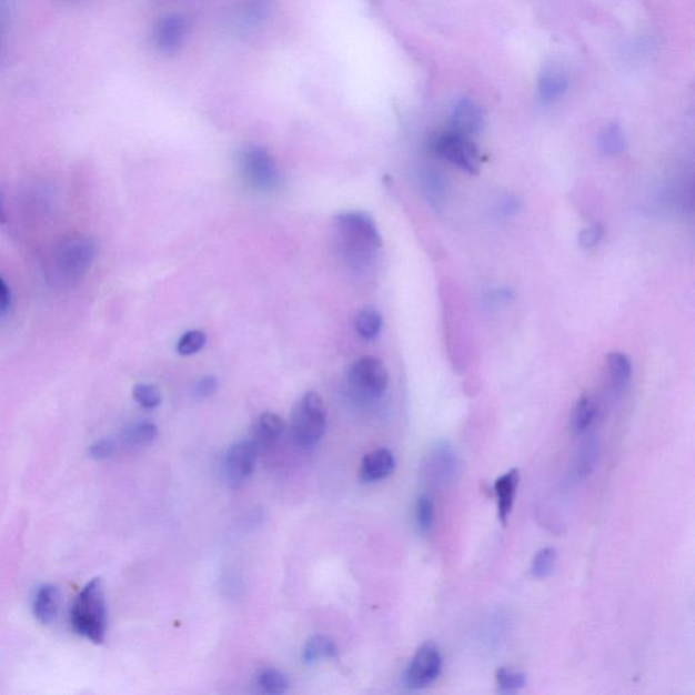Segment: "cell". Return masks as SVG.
<instances>
[{
	"label": "cell",
	"mask_w": 695,
	"mask_h": 695,
	"mask_svg": "<svg viewBox=\"0 0 695 695\" xmlns=\"http://www.w3.org/2000/svg\"><path fill=\"white\" fill-rule=\"evenodd\" d=\"M335 238L344 260L352 266H364L382 246L374 219L365 212H343L334 219Z\"/></svg>",
	"instance_id": "obj_1"
},
{
	"label": "cell",
	"mask_w": 695,
	"mask_h": 695,
	"mask_svg": "<svg viewBox=\"0 0 695 695\" xmlns=\"http://www.w3.org/2000/svg\"><path fill=\"white\" fill-rule=\"evenodd\" d=\"M71 626L72 631L91 643L105 642L108 608L101 578H93L75 597L71 608Z\"/></svg>",
	"instance_id": "obj_2"
},
{
	"label": "cell",
	"mask_w": 695,
	"mask_h": 695,
	"mask_svg": "<svg viewBox=\"0 0 695 695\" xmlns=\"http://www.w3.org/2000/svg\"><path fill=\"white\" fill-rule=\"evenodd\" d=\"M326 406L321 395L309 392L298 400L292 411L291 430L295 442L302 447H313L325 435Z\"/></svg>",
	"instance_id": "obj_3"
},
{
	"label": "cell",
	"mask_w": 695,
	"mask_h": 695,
	"mask_svg": "<svg viewBox=\"0 0 695 695\" xmlns=\"http://www.w3.org/2000/svg\"><path fill=\"white\" fill-rule=\"evenodd\" d=\"M95 259V245L89 238L66 242L54 255V268L66 283L74 284L84 276Z\"/></svg>",
	"instance_id": "obj_4"
},
{
	"label": "cell",
	"mask_w": 695,
	"mask_h": 695,
	"mask_svg": "<svg viewBox=\"0 0 695 695\" xmlns=\"http://www.w3.org/2000/svg\"><path fill=\"white\" fill-rule=\"evenodd\" d=\"M353 392L365 399H377L386 392L389 373L386 365L374 356H364L353 363L348 373Z\"/></svg>",
	"instance_id": "obj_5"
},
{
	"label": "cell",
	"mask_w": 695,
	"mask_h": 695,
	"mask_svg": "<svg viewBox=\"0 0 695 695\" xmlns=\"http://www.w3.org/2000/svg\"><path fill=\"white\" fill-rule=\"evenodd\" d=\"M260 451L253 439L233 444L223 456L222 477L224 483L230 487H238L252 477Z\"/></svg>",
	"instance_id": "obj_6"
},
{
	"label": "cell",
	"mask_w": 695,
	"mask_h": 695,
	"mask_svg": "<svg viewBox=\"0 0 695 695\" xmlns=\"http://www.w3.org/2000/svg\"><path fill=\"white\" fill-rule=\"evenodd\" d=\"M434 149L437 155L465 170V172L471 174L480 172V151L472 138L454 131L444 133L435 140Z\"/></svg>",
	"instance_id": "obj_7"
},
{
	"label": "cell",
	"mask_w": 695,
	"mask_h": 695,
	"mask_svg": "<svg viewBox=\"0 0 695 695\" xmlns=\"http://www.w3.org/2000/svg\"><path fill=\"white\" fill-rule=\"evenodd\" d=\"M443 661L437 645L426 642L416 651L405 673V685L411 691H422L434 683L442 673Z\"/></svg>",
	"instance_id": "obj_8"
},
{
	"label": "cell",
	"mask_w": 695,
	"mask_h": 695,
	"mask_svg": "<svg viewBox=\"0 0 695 695\" xmlns=\"http://www.w3.org/2000/svg\"><path fill=\"white\" fill-rule=\"evenodd\" d=\"M240 168L250 185L259 189H271L278 184L279 168L270 151L265 149L248 148L240 158Z\"/></svg>",
	"instance_id": "obj_9"
},
{
	"label": "cell",
	"mask_w": 695,
	"mask_h": 695,
	"mask_svg": "<svg viewBox=\"0 0 695 695\" xmlns=\"http://www.w3.org/2000/svg\"><path fill=\"white\" fill-rule=\"evenodd\" d=\"M187 22L181 16L164 17L157 23L154 44L163 53H174L184 42Z\"/></svg>",
	"instance_id": "obj_10"
},
{
	"label": "cell",
	"mask_w": 695,
	"mask_h": 695,
	"mask_svg": "<svg viewBox=\"0 0 695 695\" xmlns=\"http://www.w3.org/2000/svg\"><path fill=\"white\" fill-rule=\"evenodd\" d=\"M454 132L472 138L484 128V112L471 99H461L453 109Z\"/></svg>",
	"instance_id": "obj_11"
},
{
	"label": "cell",
	"mask_w": 695,
	"mask_h": 695,
	"mask_svg": "<svg viewBox=\"0 0 695 695\" xmlns=\"http://www.w3.org/2000/svg\"><path fill=\"white\" fill-rule=\"evenodd\" d=\"M395 471V459L392 451L380 449L364 456L361 477L364 483H377L392 475Z\"/></svg>",
	"instance_id": "obj_12"
},
{
	"label": "cell",
	"mask_w": 695,
	"mask_h": 695,
	"mask_svg": "<svg viewBox=\"0 0 695 695\" xmlns=\"http://www.w3.org/2000/svg\"><path fill=\"white\" fill-rule=\"evenodd\" d=\"M520 481V472L514 469V471H510L503 474L502 477H498L495 486H493L497 500L498 520L503 524L508 522L512 508H514Z\"/></svg>",
	"instance_id": "obj_13"
},
{
	"label": "cell",
	"mask_w": 695,
	"mask_h": 695,
	"mask_svg": "<svg viewBox=\"0 0 695 695\" xmlns=\"http://www.w3.org/2000/svg\"><path fill=\"white\" fill-rule=\"evenodd\" d=\"M60 608V591L57 585L44 584L36 591L33 613L41 625H50L57 620Z\"/></svg>",
	"instance_id": "obj_14"
},
{
	"label": "cell",
	"mask_w": 695,
	"mask_h": 695,
	"mask_svg": "<svg viewBox=\"0 0 695 695\" xmlns=\"http://www.w3.org/2000/svg\"><path fill=\"white\" fill-rule=\"evenodd\" d=\"M284 420L276 413L265 412L261 414L258 423L254 424L252 439L261 450L278 442L280 436L284 434Z\"/></svg>",
	"instance_id": "obj_15"
},
{
	"label": "cell",
	"mask_w": 695,
	"mask_h": 695,
	"mask_svg": "<svg viewBox=\"0 0 695 695\" xmlns=\"http://www.w3.org/2000/svg\"><path fill=\"white\" fill-rule=\"evenodd\" d=\"M568 78L558 70L546 69L542 72L538 82L541 100L551 103L561 99L568 90Z\"/></svg>",
	"instance_id": "obj_16"
},
{
	"label": "cell",
	"mask_w": 695,
	"mask_h": 695,
	"mask_svg": "<svg viewBox=\"0 0 695 695\" xmlns=\"http://www.w3.org/2000/svg\"><path fill=\"white\" fill-rule=\"evenodd\" d=\"M597 456H600V442L595 437L584 441L578 449L575 462H573V475L577 480L588 479L595 471Z\"/></svg>",
	"instance_id": "obj_17"
},
{
	"label": "cell",
	"mask_w": 695,
	"mask_h": 695,
	"mask_svg": "<svg viewBox=\"0 0 695 695\" xmlns=\"http://www.w3.org/2000/svg\"><path fill=\"white\" fill-rule=\"evenodd\" d=\"M455 454L450 444L443 442L432 451L430 455V471L437 475L439 480L446 481L453 477L456 465Z\"/></svg>",
	"instance_id": "obj_18"
},
{
	"label": "cell",
	"mask_w": 695,
	"mask_h": 695,
	"mask_svg": "<svg viewBox=\"0 0 695 695\" xmlns=\"http://www.w3.org/2000/svg\"><path fill=\"white\" fill-rule=\"evenodd\" d=\"M158 437V429L155 424L150 422L137 423L123 432L121 442L127 449H140L149 446Z\"/></svg>",
	"instance_id": "obj_19"
},
{
	"label": "cell",
	"mask_w": 695,
	"mask_h": 695,
	"mask_svg": "<svg viewBox=\"0 0 695 695\" xmlns=\"http://www.w3.org/2000/svg\"><path fill=\"white\" fill-rule=\"evenodd\" d=\"M255 686L264 694H283L290 688V679L282 671L276 668H262L255 675Z\"/></svg>",
	"instance_id": "obj_20"
},
{
	"label": "cell",
	"mask_w": 695,
	"mask_h": 695,
	"mask_svg": "<svg viewBox=\"0 0 695 695\" xmlns=\"http://www.w3.org/2000/svg\"><path fill=\"white\" fill-rule=\"evenodd\" d=\"M383 326V319L375 308L365 306L359 311L355 319V328L359 335L365 340H374L380 335Z\"/></svg>",
	"instance_id": "obj_21"
},
{
	"label": "cell",
	"mask_w": 695,
	"mask_h": 695,
	"mask_svg": "<svg viewBox=\"0 0 695 695\" xmlns=\"http://www.w3.org/2000/svg\"><path fill=\"white\" fill-rule=\"evenodd\" d=\"M596 414L594 401L588 395H583L573 406L571 426L575 434H583L593 424Z\"/></svg>",
	"instance_id": "obj_22"
},
{
	"label": "cell",
	"mask_w": 695,
	"mask_h": 695,
	"mask_svg": "<svg viewBox=\"0 0 695 695\" xmlns=\"http://www.w3.org/2000/svg\"><path fill=\"white\" fill-rule=\"evenodd\" d=\"M338 655V646L333 639L325 636H315L310 638L303 649V662L313 664L323 658H332Z\"/></svg>",
	"instance_id": "obj_23"
},
{
	"label": "cell",
	"mask_w": 695,
	"mask_h": 695,
	"mask_svg": "<svg viewBox=\"0 0 695 695\" xmlns=\"http://www.w3.org/2000/svg\"><path fill=\"white\" fill-rule=\"evenodd\" d=\"M610 373L618 387H624L632 377V363L629 357L621 352H612L607 357Z\"/></svg>",
	"instance_id": "obj_24"
},
{
	"label": "cell",
	"mask_w": 695,
	"mask_h": 695,
	"mask_svg": "<svg viewBox=\"0 0 695 695\" xmlns=\"http://www.w3.org/2000/svg\"><path fill=\"white\" fill-rule=\"evenodd\" d=\"M526 675L514 668L502 667L496 671V685L505 694H514L526 686Z\"/></svg>",
	"instance_id": "obj_25"
},
{
	"label": "cell",
	"mask_w": 695,
	"mask_h": 695,
	"mask_svg": "<svg viewBox=\"0 0 695 695\" xmlns=\"http://www.w3.org/2000/svg\"><path fill=\"white\" fill-rule=\"evenodd\" d=\"M558 554L556 548L545 547L535 554L532 564V576L534 578H546L552 575L554 568H556Z\"/></svg>",
	"instance_id": "obj_26"
},
{
	"label": "cell",
	"mask_w": 695,
	"mask_h": 695,
	"mask_svg": "<svg viewBox=\"0 0 695 695\" xmlns=\"http://www.w3.org/2000/svg\"><path fill=\"white\" fill-rule=\"evenodd\" d=\"M600 148L606 155L621 154L625 149V138L617 124H612L601 133Z\"/></svg>",
	"instance_id": "obj_27"
},
{
	"label": "cell",
	"mask_w": 695,
	"mask_h": 695,
	"mask_svg": "<svg viewBox=\"0 0 695 695\" xmlns=\"http://www.w3.org/2000/svg\"><path fill=\"white\" fill-rule=\"evenodd\" d=\"M416 524L420 533L426 534L434 527L435 504L430 495H422L416 502Z\"/></svg>",
	"instance_id": "obj_28"
},
{
	"label": "cell",
	"mask_w": 695,
	"mask_h": 695,
	"mask_svg": "<svg viewBox=\"0 0 695 695\" xmlns=\"http://www.w3.org/2000/svg\"><path fill=\"white\" fill-rule=\"evenodd\" d=\"M207 344V334L203 331H188L177 343V352L181 356L197 355Z\"/></svg>",
	"instance_id": "obj_29"
},
{
	"label": "cell",
	"mask_w": 695,
	"mask_h": 695,
	"mask_svg": "<svg viewBox=\"0 0 695 695\" xmlns=\"http://www.w3.org/2000/svg\"><path fill=\"white\" fill-rule=\"evenodd\" d=\"M133 400L144 410H155L162 402L161 390L148 383H139L133 387Z\"/></svg>",
	"instance_id": "obj_30"
},
{
	"label": "cell",
	"mask_w": 695,
	"mask_h": 695,
	"mask_svg": "<svg viewBox=\"0 0 695 695\" xmlns=\"http://www.w3.org/2000/svg\"><path fill=\"white\" fill-rule=\"evenodd\" d=\"M115 451V443L112 439H101L89 447V456L91 460L103 461L112 456Z\"/></svg>",
	"instance_id": "obj_31"
},
{
	"label": "cell",
	"mask_w": 695,
	"mask_h": 695,
	"mask_svg": "<svg viewBox=\"0 0 695 695\" xmlns=\"http://www.w3.org/2000/svg\"><path fill=\"white\" fill-rule=\"evenodd\" d=\"M603 235H605V229H603V225L594 224L582 231L581 236H578V243H581L583 249H593L600 245Z\"/></svg>",
	"instance_id": "obj_32"
},
{
	"label": "cell",
	"mask_w": 695,
	"mask_h": 695,
	"mask_svg": "<svg viewBox=\"0 0 695 695\" xmlns=\"http://www.w3.org/2000/svg\"><path fill=\"white\" fill-rule=\"evenodd\" d=\"M219 387L218 377L213 375L201 377V380L194 385L193 394L199 400L210 399L211 395L216 393Z\"/></svg>",
	"instance_id": "obj_33"
},
{
	"label": "cell",
	"mask_w": 695,
	"mask_h": 695,
	"mask_svg": "<svg viewBox=\"0 0 695 695\" xmlns=\"http://www.w3.org/2000/svg\"><path fill=\"white\" fill-rule=\"evenodd\" d=\"M11 295L8 284L0 278V315L6 313L10 306Z\"/></svg>",
	"instance_id": "obj_34"
},
{
	"label": "cell",
	"mask_w": 695,
	"mask_h": 695,
	"mask_svg": "<svg viewBox=\"0 0 695 695\" xmlns=\"http://www.w3.org/2000/svg\"><path fill=\"white\" fill-rule=\"evenodd\" d=\"M4 222H6L4 212L2 209V204H0V223H4Z\"/></svg>",
	"instance_id": "obj_35"
}]
</instances>
